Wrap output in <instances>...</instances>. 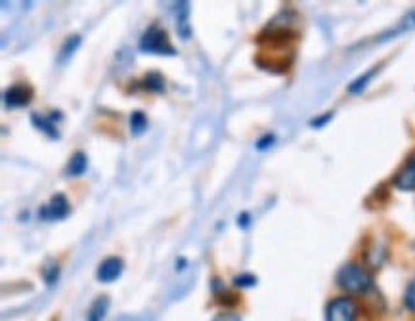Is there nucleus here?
Segmentation results:
<instances>
[{
	"instance_id": "7ed1b4c3",
	"label": "nucleus",
	"mask_w": 415,
	"mask_h": 321,
	"mask_svg": "<svg viewBox=\"0 0 415 321\" xmlns=\"http://www.w3.org/2000/svg\"><path fill=\"white\" fill-rule=\"evenodd\" d=\"M358 315V306L353 298H335L327 304L326 321H354Z\"/></svg>"
},
{
	"instance_id": "f3484780",
	"label": "nucleus",
	"mask_w": 415,
	"mask_h": 321,
	"mask_svg": "<svg viewBox=\"0 0 415 321\" xmlns=\"http://www.w3.org/2000/svg\"><path fill=\"white\" fill-rule=\"evenodd\" d=\"M57 276H60V268H57V264H54V262H50V264L45 266V270H43V277H45L46 285H54L57 281Z\"/></svg>"
},
{
	"instance_id": "6e6552de",
	"label": "nucleus",
	"mask_w": 415,
	"mask_h": 321,
	"mask_svg": "<svg viewBox=\"0 0 415 321\" xmlns=\"http://www.w3.org/2000/svg\"><path fill=\"white\" fill-rule=\"evenodd\" d=\"M414 29H415V10H411V12L406 13V16L398 21L397 26L392 27V29L384 31L383 35H379V37L375 38V43H387V40H390V38L398 37V35H402V33L414 31Z\"/></svg>"
},
{
	"instance_id": "dca6fc26",
	"label": "nucleus",
	"mask_w": 415,
	"mask_h": 321,
	"mask_svg": "<svg viewBox=\"0 0 415 321\" xmlns=\"http://www.w3.org/2000/svg\"><path fill=\"white\" fill-rule=\"evenodd\" d=\"M375 73H377V67H373V69H370L362 77H358V79H356V81H354L353 84L348 86V92H350V94H360V92H362V90H365V86L370 84V81L373 79V77H375Z\"/></svg>"
},
{
	"instance_id": "f03ea898",
	"label": "nucleus",
	"mask_w": 415,
	"mask_h": 321,
	"mask_svg": "<svg viewBox=\"0 0 415 321\" xmlns=\"http://www.w3.org/2000/svg\"><path fill=\"white\" fill-rule=\"evenodd\" d=\"M140 52L157 54V56H175L177 48L170 45L169 35L165 29H161L159 26H151L140 38Z\"/></svg>"
},
{
	"instance_id": "4be33fe9",
	"label": "nucleus",
	"mask_w": 415,
	"mask_h": 321,
	"mask_svg": "<svg viewBox=\"0 0 415 321\" xmlns=\"http://www.w3.org/2000/svg\"><path fill=\"white\" fill-rule=\"evenodd\" d=\"M249 222H251V216H249L247 213H241L238 216V226H241L243 230H245V227H249Z\"/></svg>"
},
{
	"instance_id": "9b49d317",
	"label": "nucleus",
	"mask_w": 415,
	"mask_h": 321,
	"mask_svg": "<svg viewBox=\"0 0 415 321\" xmlns=\"http://www.w3.org/2000/svg\"><path fill=\"white\" fill-rule=\"evenodd\" d=\"M87 164H89V159H87V155L82 152H77L71 155L70 163H67V176H82L84 172H87Z\"/></svg>"
},
{
	"instance_id": "aec40b11",
	"label": "nucleus",
	"mask_w": 415,
	"mask_h": 321,
	"mask_svg": "<svg viewBox=\"0 0 415 321\" xmlns=\"http://www.w3.org/2000/svg\"><path fill=\"white\" fill-rule=\"evenodd\" d=\"M274 134H265L262 138H258L257 142V150L258 152H265V150H268L272 144H274Z\"/></svg>"
},
{
	"instance_id": "2eb2a0df",
	"label": "nucleus",
	"mask_w": 415,
	"mask_h": 321,
	"mask_svg": "<svg viewBox=\"0 0 415 321\" xmlns=\"http://www.w3.org/2000/svg\"><path fill=\"white\" fill-rule=\"evenodd\" d=\"M128 125H131V133L134 136H142L148 128V117H145L144 111H133L131 113V119H128Z\"/></svg>"
},
{
	"instance_id": "9d476101",
	"label": "nucleus",
	"mask_w": 415,
	"mask_h": 321,
	"mask_svg": "<svg viewBox=\"0 0 415 321\" xmlns=\"http://www.w3.org/2000/svg\"><path fill=\"white\" fill-rule=\"evenodd\" d=\"M79 46H81V37H79V35H71V37L65 38L62 48H60V52H57V63L63 65L67 60H71V56L75 54Z\"/></svg>"
},
{
	"instance_id": "39448f33",
	"label": "nucleus",
	"mask_w": 415,
	"mask_h": 321,
	"mask_svg": "<svg viewBox=\"0 0 415 321\" xmlns=\"http://www.w3.org/2000/svg\"><path fill=\"white\" fill-rule=\"evenodd\" d=\"M33 98V90L26 84H13L4 92V103L10 109H18V107H26Z\"/></svg>"
},
{
	"instance_id": "1a4fd4ad",
	"label": "nucleus",
	"mask_w": 415,
	"mask_h": 321,
	"mask_svg": "<svg viewBox=\"0 0 415 321\" xmlns=\"http://www.w3.org/2000/svg\"><path fill=\"white\" fill-rule=\"evenodd\" d=\"M31 123L35 128H38L40 133H45L48 138L57 140L60 138V133H57L56 125H54V120H50V117H45V115H38L33 113L31 115Z\"/></svg>"
},
{
	"instance_id": "f257e3e1",
	"label": "nucleus",
	"mask_w": 415,
	"mask_h": 321,
	"mask_svg": "<svg viewBox=\"0 0 415 321\" xmlns=\"http://www.w3.org/2000/svg\"><path fill=\"white\" fill-rule=\"evenodd\" d=\"M337 283H339L341 289L348 291V293H356V295H362V293H367L373 287V279L367 271L362 268V266L354 264V262H348L339 270L337 274Z\"/></svg>"
},
{
	"instance_id": "412c9836",
	"label": "nucleus",
	"mask_w": 415,
	"mask_h": 321,
	"mask_svg": "<svg viewBox=\"0 0 415 321\" xmlns=\"http://www.w3.org/2000/svg\"><path fill=\"white\" fill-rule=\"evenodd\" d=\"M213 321H241L238 314H232V312H222V314L214 315Z\"/></svg>"
},
{
	"instance_id": "0eeeda50",
	"label": "nucleus",
	"mask_w": 415,
	"mask_h": 321,
	"mask_svg": "<svg viewBox=\"0 0 415 321\" xmlns=\"http://www.w3.org/2000/svg\"><path fill=\"white\" fill-rule=\"evenodd\" d=\"M394 188L400 191H414L415 189V157H411L394 176Z\"/></svg>"
},
{
	"instance_id": "6ab92c4d",
	"label": "nucleus",
	"mask_w": 415,
	"mask_h": 321,
	"mask_svg": "<svg viewBox=\"0 0 415 321\" xmlns=\"http://www.w3.org/2000/svg\"><path fill=\"white\" fill-rule=\"evenodd\" d=\"M404 304H406V308H408L409 312H415V279L408 285V289H406Z\"/></svg>"
},
{
	"instance_id": "423d86ee",
	"label": "nucleus",
	"mask_w": 415,
	"mask_h": 321,
	"mask_svg": "<svg viewBox=\"0 0 415 321\" xmlns=\"http://www.w3.org/2000/svg\"><path fill=\"white\" fill-rule=\"evenodd\" d=\"M121 274H123V260L117 259V257H109L98 266V279L101 283H111L115 279H119Z\"/></svg>"
},
{
	"instance_id": "5701e85b",
	"label": "nucleus",
	"mask_w": 415,
	"mask_h": 321,
	"mask_svg": "<svg viewBox=\"0 0 415 321\" xmlns=\"http://www.w3.org/2000/svg\"><path fill=\"white\" fill-rule=\"evenodd\" d=\"M331 117H333V113L321 115V119H314V120H312V123H310V125H312V126H323L327 123V120L331 119Z\"/></svg>"
},
{
	"instance_id": "20e7f679",
	"label": "nucleus",
	"mask_w": 415,
	"mask_h": 321,
	"mask_svg": "<svg viewBox=\"0 0 415 321\" xmlns=\"http://www.w3.org/2000/svg\"><path fill=\"white\" fill-rule=\"evenodd\" d=\"M70 214V201L63 193H56L50 201L40 207L38 216L43 220H63L65 216Z\"/></svg>"
},
{
	"instance_id": "f8f14e48",
	"label": "nucleus",
	"mask_w": 415,
	"mask_h": 321,
	"mask_svg": "<svg viewBox=\"0 0 415 321\" xmlns=\"http://www.w3.org/2000/svg\"><path fill=\"white\" fill-rule=\"evenodd\" d=\"M189 4L188 2H180V4H177V29H178V35L186 40V38H189V33H192V29H189V23H188V16H189Z\"/></svg>"
},
{
	"instance_id": "4468645a",
	"label": "nucleus",
	"mask_w": 415,
	"mask_h": 321,
	"mask_svg": "<svg viewBox=\"0 0 415 321\" xmlns=\"http://www.w3.org/2000/svg\"><path fill=\"white\" fill-rule=\"evenodd\" d=\"M142 84H144L145 90L155 92V94H161V92H165V79H163V75L159 73V71H150V73L144 77Z\"/></svg>"
},
{
	"instance_id": "ddd939ff",
	"label": "nucleus",
	"mask_w": 415,
	"mask_h": 321,
	"mask_svg": "<svg viewBox=\"0 0 415 321\" xmlns=\"http://www.w3.org/2000/svg\"><path fill=\"white\" fill-rule=\"evenodd\" d=\"M107 310H109V298L107 296H98L92 306H90L87 321H104L106 320Z\"/></svg>"
},
{
	"instance_id": "a211bd4d",
	"label": "nucleus",
	"mask_w": 415,
	"mask_h": 321,
	"mask_svg": "<svg viewBox=\"0 0 415 321\" xmlns=\"http://www.w3.org/2000/svg\"><path fill=\"white\" fill-rule=\"evenodd\" d=\"M233 285H236V287H241V289H245V287H255V285H257V277L253 276V274H241V276L233 277Z\"/></svg>"
}]
</instances>
